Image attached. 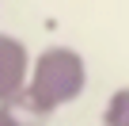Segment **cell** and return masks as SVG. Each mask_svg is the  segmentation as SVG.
Here are the masks:
<instances>
[{
    "label": "cell",
    "instance_id": "obj_1",
    "mask_svg": "<svg viewBox=\"0 0 129 126\" xmlns=\"http://www.w3.org/2000/svg\"><path fill=\"white\" fill-rule=\"evenodd\" d=\"M84 88V65L72 50H46L34 69H30V80L23 84V96L34 111H53L61 103L76 99Z\"/></svg>",
    "mask_w": 129,
    "mask_h": 126
},
{
    "label": "cell",
    "instance_id": "obj_3",
    "mask_svg": "<svg viewBox=\"0 0 129 126\" xmlns=\"http://www.w3.org/2000/svg\"><path fill=\"white\" fill-rule=\"evenodd\" d=\"M106 126H129V92H118L106 111Z\"/></svg>",
    "mask_w": 129,
    "mask_h": 126
},
{
    "label": "cell",
    "instance_id": "obj_4",
    "mask_svg": "<svg viewBox=\"0 0 129 126\" xmlns=\"http://www.w3.org/2000/svg\"><path fill=\"white\" fill-rule=\"evenodd\" d=\"M0 126H19V118L8 111V103H0Z\"/></svg>",
    "mask_w": 129,
    "mask_h": 126
},
{
    "label": "cell",
    "instance_id": "obj_2",
    "mask_svg": "<svg viewBox=\"0 0 129 126\" xmlns=\"http://www.w3.org/2000/svg\"><path fill=\"white\" fill-rule=\"evenodd\" d=\"M27 69H30V61H27L23 42L12 34H0V103H8L23 92Z\"/></svg>",
    "mask_w": 129,
    "mask_h": 126
}]
</instances>
